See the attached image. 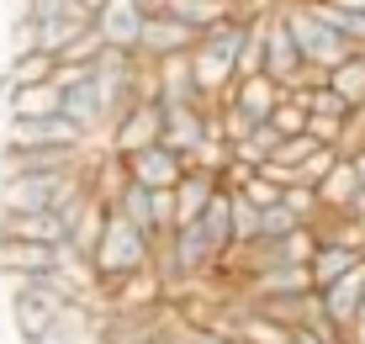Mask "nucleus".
I'll list each match as a JSON object with an SVG mask.
<instances>
[{
    "label": "nucleus",
    "instance_id": "obj_1",
    "mask_svg": "<svg viewBox=\"0 0 365 344\" xmlns=\"http://www.w3.org/2000/svg\"><path fill=\"white\" fill-rule=\"evenodd\" d=\"M249 16H255V11L238 6L233 21H217L212 32L196 37V48H191V80H196V91H201V101H207V106L233 91V80H238L233 64H238V43H244Z\"/></svg>",
    "mask_w": 365,
    "mask_h": 344
},
{
    "label": "nucleus",
    "instance_id": "obj_2",
    "mask_svg": "<svg viewBox=\"0 0 365 344\" xmlns=\"http://www.w3.org/2000/svg\"><path fill=\"white\" fill-rule=\"evenodd\" d=\"M275 11H281L286 32L297 37V48H302V64H307V69L329 74V69H339V64L360 59L349 37H339L334 27H323V16L312 11V0H286V6H275Z\"/></svg>",
    "mask_w": 365,
    "mask_h": 344
},
{
    "label": "nucleus",
    "instance_id": "obj_3",
    "mask_svg": "<svg viewBox=\"0 0 365 344\" xmlns=\"http://www.w3.org/2000/svg\"><path fill=\"white\" fill-rule=\"evenodd\" d=\"M148 265H154V238H148V233H138L133 223H122L117 212H111L106 228H101V244H96V254H91V270H96L101 291H106V286H117L122 275L148 270Z\"/></svg>",
    "mask_w": 365,
    "mask_h": 344
},
{
    "label": "nucleus",
    "instance_id": "obj_4",
    "mask_svg": "<svg viewBox=\"0 0 365 344\" xmlns=\"http://www.w3.org/2000/svg\"><path fill=\"white\" fill-rule=\"evenodd\" d=\"M170 254H175V286L180 281H207V275H217V265H222V249L207 238L201 223H180L170 233Z\"/></svg>",
    "mask_w": 365,
    "mask_h": 344
},
{
    "label": "nucleus",
    "instance_id": "obj_5",
    "mask_svg": "<svg viewBox=\"0 0 365 344\" xmlns=\"http://www.w3.org/2000/svg\"><path fill=\"white\" fill-rule=\"evenodd\" d=\"M159 127H165V106H159V101H138L128 117H117L106 127V143L101 148L117 154V159H128V154H138V148L159 143Z\"/></svg>",
    "mask_w": 365,
    "mask_h": 344
},
{
    "label": "nucleus",
    "instance_id": "obj_6",
    "mask_svg": "<svg viewBox=\"0 0 365 344\" xmlns=\"http://www.w3.org/2000/svg\"><path fill=\"white\" fill-rule=\"evenodd\" d=\"M6 148H91V138L58 111L37 122H6Z\"/></svg>",
    "mask_w": 365,
    "mask_h": 344
},
{
    "label": "nucleus",
    "instance_id": "obj_7",
    "mask_svg": "<svg viewBox=\"0 0 365 344\" xmlns=\"http://www.w3.org/2000/svg\"><path fill=\"white\" fill-rule=\"evenodd\" d=\"M302 48H297V37L286 32V21H281V11L270 6V16H265V80L270 85H281V91H292V85L302 80Z\"/></svg>",
    "mask_w": 365,
    "mask_h": 344
},
{
    "label": "nucleus",
    "instance_id": "obj_8",
    "mask_svg": "<svg viewBox=\"0 0 365 344\" xmlns=\"http://www.w3.org/2000/svg\"><path fill=\"white\" fill-rule=\"evenodd\" d=\"M196 48V32L175 16H148L143 21V37H138V59L143 64H165V59H191Z\"/></svg>",
    "mask_w": 365,
    "mask_h": 344
},
{
    "label": "nucleus",
    "instance_id": "obj_9",
    "mask_svg": "<svg viewBox=\"0 0 365 344\" xmlns=\"http://www.w3.org/2000/svg\"><path fill=\"white\" fill-rule=\"evenodd\" d=\"M91 148H0V175H58V170H80V164L91 159Z\"/></svg>",
    "mask_w": 365,
    "mask_h": 344
},
{
    "label": "nucleus",
    "instance_id": "obj_10",
    "mask_svg": "<svg viewBox=\"0 0 365 344\" xmlns=\"http://www.w3.org/2000/svg\"><path fill=\"white\" fill-rule=\"evenodd\" d=\"M122 164H128V181L133 186H148V191H175V186H180V175H185V159L170 154L165 143L138 148V154H128Z\"/></svg>",
    "mask_w": 365,
    "mask_h": 344
},
{
    "label": "nucleus",
    "instance_id": "obj_11",
    "mask_svg": "<svg viewBox=\"0 0 365 344\" xmlns=\"http://www.w3.org/2000/svg\"><path fill=\"white\" fill-rule=\"evenodd\" d=\"M143 21H148V16L133 6V0H106V6L96 11V21H91V27L101 32V43H106V48H117V54H138Z\"/></svg>",
    "mask_w": 365,
    "mask_h": 344
},
{
    "label": "nucleus",
    "instance_id": "obj_12",
    "mask_svg": "<svg viewBox=\"0 0 365 344\" xmlns=\"http://www.w3.org/2000/svg\"><path fill=\"white\" fill-rule=\"evenodd\" d=\"M0 238H16V244H69V228L58 212H0Z\"/></svg>",
    "mask_w": 365,
    "mask_h": 344
},
{
    "label": "nucleus",
    "instance_id": "obj_13",
    "mask_svg": "<svg viewBox=\"0 0 365 344\" xmlns=\"http://www.w3.org/2000/svg\"><path fill=\"white\" fill-rule=\"evenodd\" d=\"M159 143L170 154L191 159L207 143V106H165V127H159Z\"/></svg>",
    "mask_w": 365,
    "mask_h": 344
},
{
    "label": "nucleus",
    "instance_id": "obj_14",
    "mask_svg": "<svg viewBox=\"0 0 365 344\" xmlns=\"http://www.w3.org/2000/svg\"><path fill=\"white\" fill-rule=\"evenodd\" d=\"M318 302H323V313H329V323L339 328V334H344V328L355 323V313L365 308V260L344 275V281L323 286V291H318Z\"/></svg>",
    "mask_w": 365,
    "mask_h": 344
},
{
    "label": "nucleus",
    "instance_id": "obj_15",
    "mask_svg": "<svg viewBox=\"0 0 365 344\" xmlns=\"http://www.w3.org/2000/svg\"><path fill=\"white\" fill-rule=\"evenodd\" d=\"M154 101L159 106H207L191 80V59H165L154 64Z\"/></svg>",
    "mask_w": 365,
    "mask_h": 344
},
{
    "label": "nucleus",
    "instance_id": "obj_16",
    "mask_svg": "<svg viewBox=\"0 0 365 344\" xmlns=\"http://www.w3.org/2000/svg\"><path fill=\"white\" fill-rule=\"evenodd\" d=\"M281 96H286L281 85H270L265 74H255V80H238V85H233V91L222 96V101H228V106H238L249 122L259 127V122H270V111L281 106Z\"/></svg>",
    "mask_w": 365,
    "mask_h": 344
},
{
    "label": "nucleus",
    "instance_id": "obj_17",
    "mask_svg": "<svg viewBox=\"0 0 365 344\" xmlns=\"http://www.w3.org/2000/svg\"><path fill=\"white\" fill-rule=\"evenodd\" d=\"M217 191H222V186H217V175H212V170H185L180 186H175V228H180V223H196Z\"/></svg>",
    "mask_w": 365,
    "mask_h": 344
},
{
    "label": "nucleus",
    "instance_id": "obj_18",
    "mask_svg": "<svg viewBox=\"0 0 365 344\" xmlns=\"http://www.w3.org/2000/svg\"><path fill=\"white\" fill-rule=\"evenodd\" d=\"M64 106V91L53 80L48 85H27V91H11L6 96V122H37V117H58Z\"/></svg>",
    "mask_w": 365,
    "mask_h": 344
},
{
    "label": "nucleus",
    "instance_id": "obj_19",
    "mask_svg": "<svg viewBox=\"0 0 365 344\" xmlns=\"http://www.w3.org/2000/svg\"><path fill=\"white\" fill-rule=\"evenodd\" d=\"M165 16L185 21V27L201 37V32L217 27V21H233L238 16V0H165Z\"/></svg>",
    "mask_w": 365,
    "mask_h": 344
},
{
    "label": "nucleus",
    "instance_id": "obj_20",
    "mask_svg": "<svg viewBox=\"0 0 365 344\" xmlns=\"http://www.w3.org/2000/svg\"><path fill=\"white\" fill-rule=\"evenodd\" d=\"M53 270V249L48 244H16V238H0V275L16 281V275H43Z\"/></svg>",
    "mask_w": 365,
    "mask_h": 344
},
{
    "label": "nucleus",
    "instance_id": "obj_21",
    "mask_svg": "<svg viewBox=\"0 0 365 344\" xmlns=\"http://www.w3.org/2000/svg\"><path fill=\"white\" fill-rule=\"evenodd\" d=\"M53 64L58 59H48V54H16V59H6V69H0V96L27 91V85H48V80H53Z\"/></svg>",
    "mask_w": 365,
    "mask_h": 344
},
{
    "label": "nucleus",
    "instance_id": "obj_22",
    "mask_svg": "<svg viewBox=\"0 0 365 344\" xmlns=\"http://www.w3.org/2000/svg\"><path fill=\"white\" fill-rule=\"evenodd\" d=\"M365 260V254L355 249H339V244H318L312 249V260H307V275H312V291H323V286H334V281H344L349 270Z\"/></svg>",
    "mask_w": 365,
    "mask_h": 344
},
{
    "label": "nucleus",
    "instance_id": "obj_23",
    "mask_svg": "<svg viewBox=\"0 0 365 344\" xmlns=\"http://www.w3.org/2000/svg\"><path fill=\"white\" fill-rule=\"evenodd\" d=\"M312 191H318L323 212H344L349 201H355V191H360V175H355V164H349V159H339L334 170L323 175L318 186H312Z\"/></svg>",
    "mask_w": 365,
    "mask_h": 344
},
{
    "label": "nucleus",
    "instance_id": "obj_24",
    "mask_svg": "<svg viewBox=\"0 0 365 344\" xmlns=\"http://www.w3.org/2000/svg\"><path fill=\"white\" fill-rule=\"evenodd\" d=\"M196 223L207 228V238H212V244H217L222 254L233 249V196H228V191H217V196L207 201V212H201Z\"/></svg>",
    "mask_w": 365,
    "mask_h": 344
},
{
    "label": "nucleus",
    "instance_id": "obj_25",
    "mask_svg": "<svg viewBox=\"0 0 365 344\" xmlns=\"http://www.w3.org/2000/svg\"><path fill=\"white\" fill-rule=\"evenodd\" d=\"M329 91L344 101L349 111L365 106V59H349V64H339V69H329Z\"/></svg>",
    "mask_w": 365,
    "mask_h": 344
},
{
    "label": "nucleus",
    "instance_id": "obj_26",
    "mask_svg": "<svg viewBox=\"0 0 365 344\" xmlns=\"http://www.w3.org/2000/svg\"><path fill=\"white\" fill-rule=\"evenodd\" d=\"M281 201H286V212H292L302 228H312V223L323 218V201H318V191H312V186H286Z\"/></svg>",
    "mask_w": 365,
    "mask_h": 344
},
{
    "label": "nucleus",
    "instance_id": "obj_27",
    "mask_svg": "<svg viewBox=\"0 0 365 344\" xmlns=\"http://www.w3.org/2000/svg\"><path fill=\"white\" fill-rule=\"evenodd\" d=\"M334 164H339V148H329V143H323V148H312V154L292 170V186H318L323 175L334 170Z\"/></svg>",
    "mask_w": 365,
    "mask_h": 344
},
{
    "label": "nucleus",
    "instance_id": "obj_28",
    "mask_svg": "<svg viewBox=\"0 0 365 344\" xmlns=\"http://www.w3.org/2000/svg\"><path fill=\"white\" fill-rule=\"evenodd\" d=\"M297 228H302V223L286 212V201H275V207L259 212V238H265V244H281V238H292Z\"/></svg>",
    "mask_w": 365,
    "mask_h": 344
},
{
    "label": "nucleus",
    "instance_id": "obj_29",
    "mask_svg": "<svg viewBox=\"0 0 365 344\" xmlns=\"http://www.w3.org/2000/svg\"><path fill=\"white\" fill-rule=\"evenodd\" d=\"M238 196H244L249 207H259V212H265V207H275V201L286 196V186H275V181H265V175L255 170V175L244 181V191H238Z\"/></svg>",
    "mask_w": 365,
    "mask_h": 344
},
{
    "label": "nucleus",
    "instance_id": "obj_30",
    "mask_svg": "<svg viewBox=\"0 0 365 344\" xmlns=\"http://www.w3.org/2000/svg\"><path fill=\"white\" fill-rule=\"evenodd\" d=\"M270 127H275L281 138H297V133H307V111H302L292 96H281V106L270 111Z\"/></svg>",
    "mask_w": 365,
    "mask_h": 344
},
{
    "label": "nucleus",
    "instance_id": "obj_31",
    "mask_svg": "<svg viewBox=\"0 0 365 344\" xmlns=\"http://www.w3.org/2000/svg\"><path fill=\"white\" fill-rule=\"evenodd\" d=\"M312 148H323V143H318V138H307V133H297V138H286V143H281V148H275V159H270V164H281V170H286V175H292V170H297V164H302V159H307V154H312Z\"/></svg>",
    "mask_w": 365,
    "mask_h": 344
},
{
    "label": "nucleus",
    "instance_id": "obj_32",
    "mask_svg": "<svg viewBox=\"0 0 365 344\" xmlns=\"http://www.w3.org/2000/svg\"><path fill=\"white\" fill-rule=\"evenodd\" d=\"M255 238H259V207L233 196V244H255Z\"/></svg>",
    "mask_w": 365,
    "mask_h": 344
},
{
    "label": "nucleus",
    "instance_id": "obj_33",
    "mask_svg": "<svg viewBox=\"0 0 365 344\" xmlns=\"http://www.w3.org/2000/svg\"><path fill=\"white\" fill-rule=\"evenodd\" d=\"M101 48H106V43H101V32L91 27V32H80V37H74V43L64 48V54H58V64H96V59H101Z\"/></svg>",
    "mask_w": 365,
    "mask_h": 344
},
{
    "label": "nucleus",
    "instance_id": "obj_34",
    "mask_svg": "<svg viewBox=\"0 0 365 344\" xmlns=\"http://www.w3.org/2000/svg\"><path fill=\"white\" fill-rule=\"evenodd\" d=\"M339 127H344V117H334V111H312L307 117V138H318V143H339Z\"/></svg>",
    "mask_w": 365,
    "mask_h": 344
},
{
    "label": "nucleus",
    "instance_id": "obj_35",
    "mask_svg": "<svg viewBox=\"0 0 365 344\" xmlns=\"http://www.w3.org/2000/svg\"><path fill=\"white\" fill-rule=\"evenodd\" d=\"M16 54H37V27L27 16H11V59Z\"/></svg>",
    "mask_w": 365,
    "mask_h": 344
},
{
    "label": "nucleus",
    "instance_id": "obj_36",
    "mask_svg": "<svg viewBox=\"0 0 365 344\" xmlns=\"http://www.w3.org/2000/svg\"><path fill=\"white\" fill-rule=\"evenodd\" d=\"M185 344H233V339H222L217 328H185Z\"/></svg>",
    "mask_w": 365,
    "mask_h": 344
},
{
    "label": "nucleus",
    "instance_id": "obj_37",
    "mask_svg": "<svg viewBox=\"0 0 365 344\" xmlns=\"http://www.w3.org/2000/svg\"><path fill=\"white\" fill-rule=\"evenodd\" d=\"M344 344H365V308L355 313V323L344 328Z\"/></svg>",
    "mask_w": 365,
    "mask_h": 344
},
{
    "label": "nucleus",
    "instance_id": "obj_38",
    "mask_svg": "<svg viewBox=\"0 0 365 344\" xmlns=\"http://www.w3.org/2000/svg\"><path fill=\"white\" fill-rule=\"evenodd\" d=\"M349 164H355V175H360V191H365V148H360V154L349 159Z\"/></svg>",
    "mask_w": 365,
    "mask_h": 344
},
{
    "label": "nucleus",
    "instance_id": "obj_39",
    "mask_svg": "<svg viewBox=\"0 0 365 344\" xmlns=\"http://www.w3.org/2000/svg\"><path fill=\"white\" fill-rule=\"evenodd\" d=\"M80 6H85V11H91V21H96V11H101V6H106V0H80Z\"/></svg>",
    "mask_w": 365,
    "mask_h": 344
},
{
    "label": "nucleus",
    "instance_id": "obj_40",
    "mask_svg": "<svg viewBox=\"0 0 365 344\" xmlns=\"http://www.w3.org/2000/svg\"><path fill=\"white\" fill-rule=\"evenodd\" d=\"M360 59H365V54H360Z\"/></svg>",
    "mask_w": 365,
    "mask_h": 344
}]
</instances>
